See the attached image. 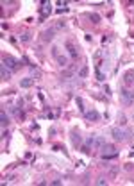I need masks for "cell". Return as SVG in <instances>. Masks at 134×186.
I'll return each mask as SVG.
<instances>
[{
	"mask_svg": "<svg viewBox=\"0 0 134 186\" xmlns=\"http://www.w3.org/2000/svg\"><path fill=\"white\" fill-rule=\"evenodd\" d=\"M100 152H102L104 159H114V157H118L116 149H114L113 145H109V143H104L102 147H100Z\"/></svg>",
	"mask_w": 134,
	"mask_h": 186,
	"instance_id": "1",
	"label": "cell"
},
{
	"mask_svg": "<svg viewBox=\"0 0 134 186\" xmlns=\"http://www.w3.org/2000/svg\"><path fill=\"white\" fill-rule=\"evenodd\" d=\"M2 64H6L9 70H16V68H20L21 63L16 59V57H13V56H9V54H6L4 57H2Z\"/></svg>",
	"mask_w": 134,
	"mask_h": 186,
	"instance_id": "2",
	"label": "cell"
},
{
	"mask_svg": "<svg viewBox=\"0 0 134 186\" xmlns=\"http://www.w3.org/2000/svg\"><path fill=\"white\" fill-rule=\"evenodd\" d=\"M120 97H122V100H124L125 106H132L134 104V91L122 90V91H120Z\"/></svg>",
	"mask_w": 134,
	"mask_h": 186,
	"instance_id": "3",
	"label": "cell"
},
{
	"mask_svg": "<svg viewBox=\"0 0 134 186\" xmlns=\"http://www.w3.org/2000/svg\"><path fill=\"white\" fill-rule=\"evenodd\" d=\"M111 134H113V138L116 141H125L127 140V131L120 129V127H114L113 131H111Z\"/></svg>",
	"mask_w": 134,
	"mask_h": 186,
	"instance_id": "4",
	"label": "cell"
},
{
	"mask_svg": "<svg viewBox=\"0 0 134 186\" xmlns=\"http://www.w3.org/2000/svg\"><path fill=\"white\" fill-rule=\"evenodd\" d=\"M86 145H88V147H95V149H100V147H102L104 145V140L102 138H100V136H91V138H88V140H86Z\"/></svg>",
	"mask_w": 134,
	"mask_h": 186,
	"instance_id": "5",
	"label": "cell"
},
{
	"mask_svg": "<svg viewBox=\"0 0 134 186\" xmlns=\"http://www.w3.org/2000/svg\"><path fill=\"white\" fill-rule=\"evenodd\" d=\"M84 118L90 120V122H98V120H100V113L95 111V109H91V111H86V113H84Z\"/></svg>",
	"mask_w": 134,
	"mask_h": 186,
	"instance_id": "6",
	"label": "cell"
},
{
	"mask_svg": "<svg viewBox=\"0 0 134 186\" xmlns=\"http://www.w3.org/2000/svg\"><path fill=\"white\" fill-rule=\"evenodd\" d=\"M0 75H2V81H9L13 73H11V70L6 66V64H2V66H0Z\"/></svg>",
	"mask_w": 134,
	"mask_h": 186,
	"instance_id": "7",
	"label": "cell"
},
{
	"mask_svg": "<svg viewBox=\"0 0 134 186\" xmlns=\"http://www.w3.org/2000/svg\"><path fill=\"white\" fill-rule=\"evenodd\" d=\"M50 13H52V6L45 2V4H43V9H41V16H40V20L43 21L45 18H47V16H48V14H50Z\"/></svg>",
	"mask_w": 134,
	"mask_h": 186,
	"instance_id": "8",
	"label": "cell"
},
{
	"mask_svg": "<svg viewBox=\"0 0 134 186\" xmlns=\"http://www.w3.org/2000/svg\"><path fill=\"white\" fill-rule=\"evenodd\" d=\"M54 34H56V29H48V31L43 32V41H52L54 40Z\"/></svg>",
	"mask_w": 134,
	"mask_h": 186,
	"instance_id": "9",
	"label": "cell"
},
{
	"mask_svg": "<svg viewBox=\"0 0 134 186\" xmlns=\"http://www.w3.org/2000/svg\"><path fill=\"white\" fill-rule=\"evenodd\" d=\"M0 124H2V127H4V129L9 125V116L6 114V111H2V113H0Z\"/></svg>",
	"mask_w": 134,
	"mask_h": 186,
	"instance_id": "10",
	"label": "cell"
},
{
	"mask_svg": "<svg viewBox=\"0 0 134 186\" xmlns=\"http://www.w3.org/2000/svg\"><path fill=\"white\" fill-rule=\"evenodd\" d=\"M32 84H34V79H31V77H25V79H21L20 81L21 88H31Z\"/></svg>",
	"mask_w": 134,
	"mask_h": 186,
	"instance_id": "11",
	"label": "cell"
},
{
	"mask_svg": "<svg viewBox=\"0 0 134 186\" xmlns=\"http://www.w3.org/2000/svg\"><path fill=\"white\" fill-rule=\"evenodd\" d=\"M66 48L70 50V56H72L73 59H77V48L73 47V43H72V41H68V43H66Z\"/></svg>",
	"mask_w": 134,
	"mask_h": 186,
	"instance_id": "12",
	"label": "cell"
},
{
	"mask_svg": "<svg viewBox=\"0 0 134 186\" xmlns=\"http://www.w3.org/2000/svg\"><path fill=\"white\" fill-rule=\"evenodd\" d=\"M72 141H73V145L81 143V134H79V131H72Z\"/></svg>",
	"mask_w": 134,
	"mask_h": 186,
	"instance_id": "13",
	"label": "cell"
},
{
	"mask_svg": "<svg viewBox=\"0 0 134 186\" xmlns=\"http://www.w3.org/2000/svg\"><path fill=\"white\" fill-rule=\"evenodd\" d=\"M132 77H134V73H132V72H127V73H125V84H127V86H131V84L134 83Z\"/></svg>",
	"mask_w": 134,
	"mask_h": 186,
	"instance_id": "14",
	"label": "cell"
},
{
	"mask_svg": "<svg viewBox=\"0 0 134 186\" xmlns=\"http://www.w3.org/2000/svg\"><path fill=\"white\" fill-rule=\"evenodd\" d=\"M56 59H57V64H59V66H66V64H68V59H66L64 56H57Z\"/></svg>",
	"mask_w": 134,
	"mask_h": 186,
	"instance_id": "15",
	"label": "cell"
},
{
	"mask_svg": "<svg viewBox=\"0 0 134 186\" xmlns=\"http://www.w3.org/2000/svg\"><path fill=\"white\" fill-rule=\"evenodd\" d=\"M90 20H91L93 23H100V20H102V18H100V14H97V13H91V14H90Z\"/></svg>",
	"mask_w": 134,
	"mask_h": 186,
	"instance_id": "16",
	"label": "cell"
},
{
	"mask_svg": "<svg viewBox=\"0 0 134 186\" xmlns=\"http://www.w3.org/2000/svg\"><path fill=\"white\" fill-rule=\"evenodd\" d=\"M75 100H77V106H79V109H81L82 113H86V107H84V102H82V99H81V97H77Z\"/></svg>",
	"mask_w": 134,
	"mask_h": 186,
	"instance_id": "17",
	"label": "cell"
},
{
	"mask_svg": "<svg viewBox=\"0 0 134 186\" xmlns=\"http://www.w3.org/2000/svg\"><path fill=\"white\" fill-rule=\"evenodd\" d=\"M79 77H82V79H84V77H88V66H84L82 70L79 72Z\"/></svg>",
	"mask_w": 134,
	"mask_h": 186,
	"instance_id": "18",
	"label": "cell"
},
{
	"mask_svg": "<svg viewBox=\"0 0 134 186\" xmlns=\"http://www.w3.org/2000/svg\"><path fill=\"white\" fill-rule=\"evenodd\" d=\"M20 40H21V41H23V43H27V41H29V40H31V34H29V32H25V34L21 36Z\"/></svg>",
	"mask_w": 134,
	"mask_h": 186,
	"instance_id": "19",
	"label": "cell"
},
{
	"mask_svg": "<svg viewBox=\"0 0 134 186\" xmlns=\"http://www.w3.org/2000/svg\"><path fill=\"white\" fill-rule=\"evenodd\" d=\"M97 79H98V81H104V79H105V77H104V73L100 72L98 68H97Z\"/></svg>",
	"mask_w": 134,
	"mask_h": 186,
	"instance_id": "20",
	"label": "cell"
},
{
	"mask_svg": "<svg viewBox=\"0 0 134 186\" xmlns=\"http://www.w3.org/2000/svg\"><path fill=\"white\" fill-rule=\"evenodd\" d=\"M59 48H57V47H54V48H52V56H54V57H57V56H59Z\"/></svg>",
	"mask_w": 134,
	"mask_h": 186,
	"instance_id": "21",
	"label": "cell"
},
{
	"mask_svg": "<svg viewBox=\"0 0 134 186\" xmlns=\"http://www.w3.org/2000/svg\"><path fill=\"white\" fill-rule=\"evenodd\" d=\"M118 122H120V125L125 124V116H124V114H120V116H118Z\"/></svg>",
	"mask_w": 134,
	"mask_h": 186,
	"instance_id": "22",
	"label": "cell"
},
{
	"mask_svg": "<svg viewBox=\"0 0 134 186\" xmlns=\"http://www.w3.org/2000/svg\"><path fill=\"white\" fill-rule=\"evenodd\" d=\"M52 184H54V186H59V184H61V181H59V179H54V181H52Z\"/></svg>",
	"mask_w": 134,
	"mask_h": 186,
	"instance_id": "23",
	"label": "cell"
},
{
	"mask_svg": "<svg viewBox=\"0 0 134 186\" xmlns=\"http://www.w3.org/2000/svg\"><path fill=\"white\" fill-rule=\"evenodd\" d=\"M97 184H98V186H104V184H105V181H104V179H98V181H97Z\"/></svg>",
	"mask_w": 134,
	"mask_h": 186,
	"instance_id": "24",
	"label": "cell"
},
{
	"mask_svg": "<svg viewBox=\"0 0 134 186\" xmlns=\"http://www.w3.org/2000/svg\"><path fill=\"white\" fill-rule=\"evenodd\" d=\"M7 136H9V134H7V131H6V129H4V131H2V138H4V140H6V138H7Z\"/></svg>",
	"mask_w": 134,
	"mask_h": 186,
	"instance_id": "25",
	"label": "cell"
}]
</instances>
